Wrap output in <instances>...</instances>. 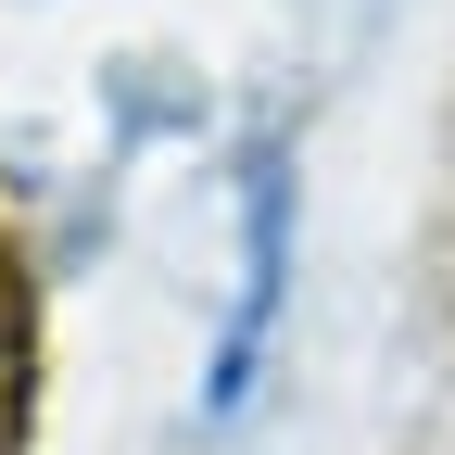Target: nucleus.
Masks as SVG:
<instances>
[{"instance_id":"nucleus-1","label":"nucleus","mask_w":455,"mask_h":455,"mask_svg":"<svg viewBox=\"0 0 455 455\" xmlns=\"http://www.w3.org/2000/svg\"><path fill=\"white\" fill-rule=\"evenodd\" d=\"M278 266H291V178H278V152H253V190H241V304H228L203 418L241 405V379H253V355H266V316H278Z\"/></svg>"}]
</instances>
